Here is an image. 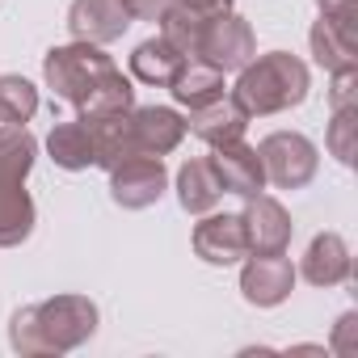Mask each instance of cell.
Listing matches in <instances>:
<instances>
[{"label":"cell","mask_w":358,"mask_h":358,"mask_svg":"<svg viewBox=\"0 0 358 358\" xmlns=\"http://www.w3.org/2000/svg\"><path fill=\"white\" fill-rule=\"evenodd\" d=\"M182 68H186V55L173 43H164V38H148L131 55V76L143 80V85H156V89H169Z\"/></svg>","instance_id":"2e32d148"},{"label":"cell","mask_w":358,"mask_h":358,"mask_svg":"<svg viewBox=\"0 0 358 358\" xmlns=\"http://www.w3.org/2000/svg\"><path fill=\"white\" fill-rule=\"evenodd\" d=\"M329 152L341 164L358 160V106H337L333 122H329Z\"/></svg>","instance_id":"603a6c76"},{"label":"cell","mask_w":358,"mask_h":358,"mask_svg":"<svg viewBox=\"0 0 358 358\" xmlns=\"http://www.w3.org/2000/svg\"><path fill=\"white\" fill-rule=\"evenodd\" d=\"M241 220H245L249 253H287V245H291V215H287V207L278 199L253 194Z\"/></svg>","instance_id":"8fae6325"},{"label":"cell","mask_w":358,"mask_h":358,"mask_svg":"<svg viewBox=\"0 0 358 358\" xmlns=\"http://www.w3.org/2000/svg\"><path fill=\"white\" fill-rule=\"evenodd\" d=\"M173 5L194 9V13H203V17H215V13H228V9H232V0H173Z\"/></svg>","instance_id":"83f0119b"},{"label":"cell","mask_w":358,"mask_h":358,"mask_svg":"<svg viewBox=\"0 0 358 358\" xmlns=\"http://www.w3.org/2000/svg\"><path fill=\"white\" fill-rule=\"evenodd\" d=\"M47 152H51V160H55L59 169H72V173H80V169L97 164L93 131H89V122H85V118L55 122V127H51V135H47Z\"/></svg>","instance_id":"e0dca14e"},{"label":"cell","mask_w":358,"mask_h":358,"mask_svg":"<svg viewBox=\"0 0 358 358\" xmlns=\"http://www.w3.org/2000/svg\"><path fill=\"white\" fill-rule=\"evenodd\" d=\"M257 156H262V169H266V182H274L282 190L308 186L312 177H316V164H320L316 143L303 139L299 131H274V135H266L262 148H257Z\"/></svg>","instance_id":"5b68a950"},{"label":"cell","mask_w":358,"mask_h":358,"mask_svg":"<svg viewBox=\"0 0 358 358\" xmlns=\"http://www.w3.org/2000/svg\"><path fill=\"white\" fill-rule=\"evenodd\" d=\"M164 182H169V173H164L160 156H131V160H122V164L110 169V194L127 211L152 207L164 194Z\"/></svg>","instance_id":"52a82bcc"},{"label":"cell","mask_w":358,"mask_h":358,"mask_svg":"<svg viewBox=\"0 0 358 358\" xmlns=\"http://www.w3.org/2000/svg\"><path fill=\"white\" fill-rule=\"evenodd\" d=\"M354 329H358V316H354V312H345V316L337 320V333H333V350H337V354H358Z\"/></svg>","instance_id":"4316f807"},{"label":"cell","mask_w":358,"mask_h":358,"mask_svg":"<svg viewBox=\"0 0 358 358\" xmlns=\"http://www.w3.org/2000/svg\"><path fill=\"white\" fill-rule=\"evenodd\" d=\"M131 26V13L122 9V0H72L68 9V30L76 43H114Z\"/></svg>","instance_id":"30bf717a"},{"label":"cell","mask_w":358,"mask_h":358,"mask_svg":"<svg viewBox=\"0 0 358 358\" xmlns=\"http://www.w3.org/2000/svg\"><path fill=\"white\" fill-rule=\"evenodd\" d=\"M295 287V266L282 253H253L241 270V291L257 308H274L291 295Z\"/></svg>","instance_id":"9c48e42d"},{"label":"cell","mask_w":358,"mask_h":358,"mask_svg":"<svg viewBox=\"0 0 358 358\" xmlns=\"http://www.w3.org/2000/svg\"><path fill=\"white\" fill-rule=\"evenodd\" d=\"M127 118H131V131L143 156H164L186 139V118L169 106H139V110L131 106Z\"/></svg>","instance_id":"4fadbf2b"},{"label":"cell","mask_w":358,"mask_h":358,"mask_svg":"<svg viewBox=\"0 0 358 358\" xmlns=\"http://www.w3.org/2000/svg\"><path fill=\"white\" fill-rule=\"evenodd\" d=\"M316 5H320V17H324L341 38L358 43V30H354V22H358V0H316Z\"/></svg>","instance_id":"cb8c5ba5"},{"label":"cell","mask_w":358,"mask_h":358,"mask_svg":"<svg viewBox=\"0 0 358 358\" xmlns=\"http://www.w3.org/2000/svg\"><path fill=\"white\" fill-rule=\"evenodd\" d=\"M253 55H257V47H253V30H249V22L236 17L232 9H228V13H215V17L203 26L199 51H194V59L211 64L215 72H241Z\"/></svg>","instance_id":"8992f818"},{"label":"cell","mask_w":358,"mask_h":358,"mask_svg":"<svg viewBox=\"0 0 358 358\" xmlns=\"http://www.w3.org/2000/svg\"><path fill=\"white\" fill-rule=\"evenodd\" d=\"M169 5L173 0H122V9L131 13V22H160Z\"/></svg>","instance_id":"484cf974"},{"label":"cell","mask_w":358,"mask_h":358,"mask_svg":"<svg viewBox=\"0 0 358 358\" xmlns=\"http://www.w3.org/2000/svg\"><path fill=\"white\" fill-rule=\"evenodd\" d=\"M177 199L190 215H207L215 211V203L224 199V186L211 169V160H186L182 173H177Z\"/></svg>","instance_id":"ac0fdd59"},{"label":"cell","mask_w":358,"mask_h":358,"mask_svg":"<svg viewBox=\"0 0 358 358\" xmlns=\"http://www.w3.org/2000/svg\"><path fill=\"white\" fill-rule=\"evenodd\" d=\"M308 43H312V55H316V64L320 68H329V72H341V68H358V43H350V38H341L324 17L312 26V34H308Z\"/></svg>","instance_id":"ffe728a7"},{"label":"cell","mask_w":358,"mask_h":358,"mask_svg":"<svg viewBox=\"0 0 358 358\" xmlns=\"http://www.w3.org/2000/svg\"><path fill=\"white\" fill-rule=\"evenodd\" d=\"M194 253L211 266H232L241 257H249V236H245V220L241 215H207L194 228Z\"/></svg>","instance_id":"7c38bea8"},{"label":"cell","mask_w":358,"mask_h":358,"mask_svg":"<svg viewBox=\"0 0 358 358\" xmlns=\"http://www.w3.org/2000/svg\"><path fill=\"white\" fill-rule=\"evenodd\" d=\"M358 68H341V72H333V110L337 106H358Z\"/></svg>","instance_id":"d4e9b609"},{"label":"cell","mask_w":358,"mask_h":358,"mask_svg":"<svg viewBox=\"0 0 358 358\" xmlns=\"http://www.w3.org/2000/svg\"><path fill=\"white\" fill-rule=\"evenodd\" d=\"M207 160H211V169H215V177H220L224 194H241V199L262 194V186H266V169H262L257 148H249L245 139L220 143Z\"/></svg>","instance_id":"ba28073f"},{"label":"cell","mask_w":358,"mask_h":358,"mask_svg":"<svg viewBox=\"0 0 358 358\" xmlns=\"http://www.w3.org/2000/svg\"><path fill=\"white\" fill-rule=\"evenodd\" d=\"M245 127H249V114L241 110L236 97H215V101L190 110V122H186V131H194L211 148L232 143V139H245Z\"/></svg>","instance_id":"5bb4252c"},{"label":"cell","mask_w":358,"mask_h":358,"mask_svg":"<svg viewBox=\"0 0 358 358\" xmlns=\"http://www.w3.org/2000/svg\"><path fill=\"white\" fill-rule=\"evenodd\" d=\"M97 329V308L85 295H55L47 303L17 308L9 320V345L17 354H68Z\"/></svg>","instance_id":"7a4b0ae2"},{"label":"cell","mask_w":358,"mask_h":358,"mask_svg":"<svg viewBox=\"0 0 358 358\" xmlns=\"http://www.w3.org/2000/svg\"><path fill=\"white\" fill-rule=\"evenodd\" d=\"M211 17H203V13H194V9H182V5H169L164 9V17H160V38L164 43H173L177 51H182L186 59H194V51H199V38H203V26H207Z\"/></svg>","instance_id":"7402d4cb"},{"label":"cell","mask_w":358,"mask_h":358,"mask_svg":"<svg viewBox=\"0 0 358 358\" xmlns=\"http://www.w3.org/2000/svg\"><path fill=\"white\" fill-rule=\"evenodd\" d=\"M43 76L55 89L59 101L80 110V118H110V114H127L135 106L131 80L93 43H72V47L47 51Z\"/></svg>","instance_id":"6da1fadb"},{"label":"cell","mask_w":358,"mask_h":358,"mask_svg":"<svg viewBox=\"0 0 358 358\" xmlns=\"http://www.w3.org/2000/svg\"><path fill=\"white\" fill-rule=\"evenodd\" d=\"M232 97L241 101V110L249 118L291 110L308 97V64L287 55V51H270L262 59H249L241 68V80H236Z\"/></svg>","instance_id":"277c9868"},{"label":"cell","mask_w":358,"mask_h":358,"mask_svg":"<svg viewBox=\"0 0 358 358\" xmlns=\"http://www.w3.org/2000/svg\"><path fill=\"white\" fill-rule=\"evenodd\" d=\"M350 266H354V262H350L345 241H341L337 232H320V236L308 245L299 274H303L312 287H337V282L350 278Z\"/></svg>","instance_id":"9a60e30c"},{"label":"cell","mask_w":358,"mask_h":358,"mask_svg":"<svg viewBox=\"0 0 358 358\" xmlns=\"http://www.w3.org/2000/svg\"><path fill=\"white\" fill-rule=\"evenodd\" d=\"M38 110V89L26 76H0V127H26Z\"/></svg>","instance_id":"44dd1931"},{"label":"cell","mask_w":358,"mask_h":358,"mask_svg":"<svg viewBox=\"0 0 358 358\" xmlns=\"http://www.w3.org/2000/svg\"><path fill=\"white\" fill-rule=\"evenodd\" d=\"M169 89H173V101H177V106L199 110V106L224 97V72H215V68L203 64V59H186V68L177 72V80H173Z\"/></svg>","instance_id":"d6986e66"},{"label":"cell","mask_w":358,"mask_h":358,"mask_svg":"<svg viewBox=\"0 0 358 358\" xmlns=\"http://www.w3.org/2000/svg\"><path fill=\"white\" fill-rule=\"evenodd\" d=\"M34 156L38 139L26 127H0V249H13L34 232V199L26 194Z\"/></svg>","instance_id":"3957f363"}]
</instances>
